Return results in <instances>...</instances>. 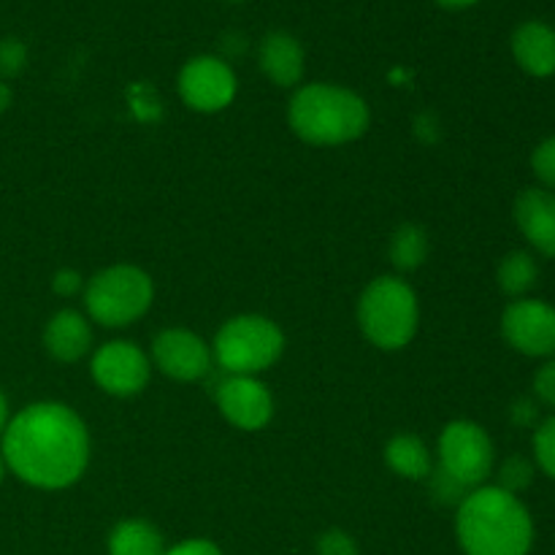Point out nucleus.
Instances as JSON below:
<instances>
[{"mask_svg":"<svg viewBox=\"0 0 555 555\" xmlns=\"http://www.w3.org/2000/svg\"><path fill=\"white\" fill-rule=\"evenodd\" d=\"M5 469L41 491L68 488L85 475L90 434L70 406L57 401L30 404L3 431Z\"/></svg>","mask_w":555,"mask_h":555,"instance_id":"f257e3e1","label":"nucleus"},{"mask_svg":"<svg viewBox=\"0 0 555 555\" xmlns=\"http://www.w3.org/2000/svg\"><path fill=\"white\" fill-rule=\"evenodd\" d=\"M455 534L466 555H529L534 520L515 493L480 486L459 504Z\"/></svg>","mask_w":555,"mask_h":555,"instance_id":"f03ea898","label":"nucleus"},{"mask_svg":"<svg viewBox=\"0 0 555 555\" xmlns=\"http://www.w3.org/2000/svg\"><path fill=\"white\" fill-rule=\"evenodd\" d=\"M287 122L307 144L339 146L366 133L369 106L347 87L307 85L291 98Z\"/></svg>","mask_w":555,"mask_h":555,"instance_id":"7ed1b4c3","label":"nucleus"},{"mask_svg":"<svg viewBox=\"0 0 555 555\" xmlns=\"http://www.w3.org/2000/svg\"><path fill=\"white\" fill-rule=\"evenodd\" d=\"M421 323L417 296L399 276H377L358 301V325L379 350H401L412 341Z\"/></svg>","mask_w":555,"mask_h":555,"instance_id":"20e7f679","label":"nucleus"},{"mask_svg":"<svg viewBox=\"0 0 555 555\" xmlns=\"http://www.w3.org/2000/svg\"><path fill=\"white\" fill-rule=\"evenodd\" d=\"M155 298V287L139 266H112L87 282L85 307L95 323L122 328L144 318Z\"/></svg>","mask_w":555,"mask_h":555,"instance_id":"39448f33","label":"nucleus"},{"mask_svg":"<svg viewBox=\"0 0 555 555\" xmlns=\"http://www.w3.org/2000/svg\"><path fill=\"white\" fill-rule=\"evenodd\" d=\"M285 336L274 320L263 314H238L231 318L215 336V358L228 374L258 377L280 361Z\"/></svg>","mask_w":555,"mask_h":555,"instance_id":"423d86ee","label":"nucleus"},{"mask_svg":"<svg viewBox=\"0 0 555 555\" xmlns=\"http://www.w3.org/2000/svg\"><path fill=\"white\" fill-rule=\"evenodd\" d=\"M439 475L464 491L486 486L493 472V442L482 426L472 421L448 423L439 437Z\"/></svg>","mask_w":555,"mask_h":555,"instance_id":"0eeeda50","label":"nucleus"},{"mask_svg":"<svg viewBox=\"0 0 555 555\" xmlns=\"http://www.w3.org/2000/svg\"><path fill=\"white\" fill-rule=\"evenodd\" d=\"M179 95L193 112H222L236 98V74L225 60L201 54L179 70Z\"/></svg>","mask_w":555,"mask_h":555,"instance_id":"6e6552de","label":"nucleus"},{"mask_svg":"<svg viewBox=\"0 0 555 555\" xmlns=\"http://www.w3.org/2000/svg\"><path fill=\"white\" fill-rule=\"evenodd\" d=\"M90 372L103 393L130 399L146 388L152 366L146 352L133 341H108L101 350H95Z\"/></svg>","mask_w":555,"mask_h":555,"instance_id":"1a4fd4ad","label":"nucleus"},{"mask_svg":"<svg viewBox=\"0 0 555 555\" xmlns=\"http://www.w3.org/2000/svg\"><path fill=\"white\" fill-rule=\"evenodd\" d=\"M502 334L524 356H555V307L537 298H515L502 314Z\"/></svg>","mask_w":555,"mask_h":555,"instance_id":"9d476101","label":"nucleus"},{"mask_svg":"<svg viewBox=\"0 0 555 555\" xmlns=\"http://www.w3.org/2000/svg\"><path fill=\"white\" fill-rule=\"evenodd\" d=\"M152 361L177 383H195L211 372V350L198 334L166 328L152 339Z\"/></svg>","mask_w":555,"mask_h":555,"instance_id":"9b49d317","label":"nucleus"},{"mask_svg":"<svg viewBox=\"0 0 555 555\" xmlns=\"http://www.w3.org/2000/svg\"><path fill=\"white\" fill-rule=\"evenodd\" d=\"M217 406L231 426L242 431H260L271 423L274 399L258 377L228 374L217 388Z\"/></svg>","mask_w":555,"mask_h":555,"instance_id":"f8f14e48","label":"nucleus"},{"mask_svg":"<svg viewBox=\"0 0 555 555\" xmlns=\"http://www.w3.org/2000/svg\"><path fill=\"white\" fill-rule=\"evenodd\" d=\"M513 211L526 242L545 258H555V193L547 188L524 190Z\"/></svg>","mask_w":555,"mask_h":555,"instance_id":"ddd939ff","label":"nucleus"},{"mask_svg":"<svg viewBox=\"0 0 555 555\" xmlns=\"http://www.w3.org/2000/svg\"><path fill=\"white\" fill-rule=\"evenodd\" d=\"M513 54L515 63L526 74L545 79L555 74V30L540 20L524 22L513 33Z\"/></svg>","mask_w":555,"mask_h":555,"instance_id":"4468645a","label":"nucleus"},{"mask_svg":"<svg viewBox=\"0 0 555 555\" xmlns=\"http://www.w3.org/2000/svg\"><path fill=\"white\" fill-rule=\"evenodd\" d=\"M43 347L60 363L81 361L92 347L90 323L74 309H63L43 328Z\"/></svg>","mask_w":555,"mask_h":555,"instance_id":"2eb2a0df","label":"nucleus"},{"mask_svg":"<svg viewBox=\"0 0 555 555\" xmlns=\"http://www.w3.org/2000/svg\"><path fill=\"white\" fill-rule=\"evenodd\" d=\"M260 70L276 87H296L304 76V49L291 33L274 30L260 41Z\"/></svg>","mask_w":555,"mask_h":555,"instance_id":"dca6fc26","label":"nucleus"},{"mask_svg":"<svg viewBox=\"0 0 555 555\" xmlns=\"http://www.w3.org/2000/svg\"><path fill=\"white\" fill-rule=\"evenodd\" d=\"M385 461L404 480H426L434 472L431 453L415 434H396L385 448Z\"/></svg>","mask_w":555,"mask_h":555,"instance_id":"f3484780","label":"nucleus"},{"mask_svg":"<svg viewBox=\"0 0 555 555\" xmlns=\"http://www.w3.org/2000/svg\"><path fill=\"white\" fill-rule=\"evenodd\" d=\"M108 555H166V542L146 520H122L108 534Z\"/></svg>","mask_w":555,"mask_h":555,"instance_id":"a211bd4d","label":"nucleus"},{"mask_svg":"<svg viewBox=\"0 0 555 555\" xmlns=\"http://www.w3.org/2000/svg\"><path fill=\"white\" fill-rule=\"evenodd\" d=\"M537 276H540V266H537L534 255L524 253V249L504 255L496 271L499 287L513 298H524L537 285Z\"/></svg>","mask_w":555,"mask_h":555,"instance_id":"6ab92c4d","label":"nucleus"},{"mask_svg":"<svg viewBox=\"0 0 555 555\" xmlns=\"http://www.w3.org/2000/svg\"><path fill=\"white\" fill-rule=\"evenodd\" d=\"M428 258V233L421 225H401L390 238V260L399 271H415Z\"/></svg>","mask_w":555,"mask_h":555,"instance_id":"aec40b11","label":"nucleus"},{"mask_svg":"<svg viewBox=\"0 0 555 555\" xmlns=\"http://www.w3.org/2000/svg\"><path fill=\"white\" fill-rule=\"evenodd\" d=\"M531 480H534V464L529 459H524V455H513V459H507L499 466L496 488L518 496L520 491H526L531 486Z\"/></svg>","mask_w":555,"mask_h":555,"instance_id":"412c9836","label":"nucleus"},{"mask_svg":"<svg viewBox=\"0 0 555 555\" xmlns=\"http://www.w3.org/2000/svg\"><path fill=\"white\" fill-rule=\"evenodd\" d=\"M534 461L547 477L555 480V415L545 417L534 431Z\"/></svg>","mask_w":555,"mask_h":555,"instance_id":"4be33fe9","label":"nucleus"},{"mask_svg":"<svg viewBox=\"0 0 555 555\" xmlns=\"http://www.w3.org/2000/svg\"><path fill=\"white\" fill-rule=\"evenodd\" d=\"M531 168L545 188L555 190V135L542 141L531 155Z\"/></svg>","mask_w":555,"mask_h":555,"instance_id":"5701e85b","label":"nucleus"},{"mask_svg":"<svg viewBox=\"0 0 555 555\" xmlns=\"http://www.w3.org/2000/svg\"><path fill=\"white\" fill-rule=\"evenodd\" d=\"M27 63V49L25 43L16 41V38H5L0 41V74L3 76H16Z\"/></svg>","mask_w":555,"mask_h":555,"instance_id":"b1692460","label":"nucleus"},{"mask_svg":"<svg viewBox=\"0 0 555 555\" xmlns=\"http://www.w3.org/2000/svg\"><path fill=\"white\" fill-rule=\"evenodd\" d=\"M318 555H358V542L347 531L331 529L318 540Z\"/></svg>","mask_w":555,"mask_h":555,"instance_id":"393cba45","label":"nucleus"},{"mask_svg":"<svg viewBox=\"0 0 555 555\" xmlns=\"http://www.w3.org/2000/svg\"><path fill=\"white\" fill-rule=\"evenodd\" d=\"M534 393L542 404L555 406V358L540 366V372L534 374Z\"/></svg>","mask_w":555,"mask_h":555,"instance_id":"a878e982","label":"nucleus"},{"mask_svg":"<svg viewBox=\"0 0 555 555\" xmlns=\"http://www.w3.org/2000/svg\"><path fill=\"white\" fill-rule=\"evenodd\" d=\"M166 555H222V551L209 540H188L168 547Z\"/></svg>","mask_w":555,"mask_h":555,"instance_id":"bb28decb","label":"nucleus"},{"mask_svg":"<svg viewBox=\"0 0 555 555\" xmlns=\"http://www.w3.org/2000/svg\"><path fill=\"white\" fill-rule=\"evenodd\" d=\"M52 287H54V293H60V296L70 298V296H76V293L81 291V276L76 274L74 269H63V271H57V274H54Z\"/></svg>","mask_w":555,"mask_h":555,"instance_id":"cd10ccee","label":"nucleus"},{"mask_svg":"<svg viewBox=\"0 0 555 555\" xmlns=\"http://www.w3.org/2000/svg\"><path fill=\"white\" fill-rule=\"evenodd\" d=\"M537 417H540V410L531 399H518L513 404V423L515 426H534Z\"/></svg>","mask_w":555,"mask_h":555,"instance_id":"c85d7f7f","label":"nucleus"},{"mask_svg":"<svg viewBox=\"0 0 555 555\" xmlns=\"http://www.w3.org/2000/svg\"><path fill=\"white\" fill-rule=\"evenodd\" d=\"M5 426H9V401H5L3 390H0V437H3Z\"/></svg>","mask_w":555,"mask_h":555,"instance_id":"c756f323","label":"nucleus"},{"mask_svg":"<svg viewBox=\"0 0 555 555\" xmlns=\"http://www.w3.org/2000/svg\"><path fill=\"white\" fill-rule=\"evenodd\" d=\"M437 3L444 5V9H469L477 0H437Z\"/></svg>","mask_w":555,"mask_h":555,"instance_id":"7c9ffc66","label":"nucleus"},{"mask_svg":"<svg viewBox=\"0 0 555 555\" xmlns=\"http://www.w3.org/2000/svg\"><path fill=\"white\" fill-rule=\"evenodd\" d=\"M9 103H11V90L3 85V81H0V114L9 108Z\"/></svg>","mask_w":555,"mask_h":555,"instance_id":"2f4dec72","label":"nucleus"},{"mask_svg":"<svg viewBox=\"0 0 555 555\" xmlns=\"http://www.w3.org/2000/svg\"><path fill=\"white\" fill-rule=\"evenodd\" d=\"M3 475H5V461L3 455H0V482H3Z\"/></svg>","mask_w":555,"mask_h":555,"instance_id":"473e14b6","label":"nucleus"}]
</instances>
